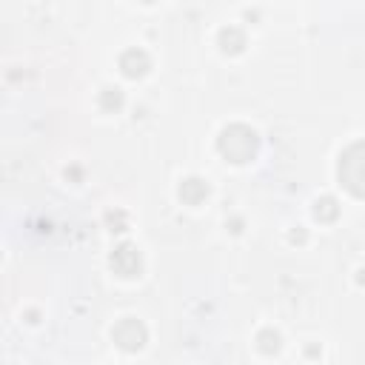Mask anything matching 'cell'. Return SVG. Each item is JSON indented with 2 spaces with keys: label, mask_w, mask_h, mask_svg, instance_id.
<instances>
[{
  "label": "cell",
  "mask_w": 365,
  "mask_h": 365,
  "mask_svg": "<svg viewBox=\"0 0 365 365\" xmlns=\"http://www.w3.org/2000/svg\"><path fill=\"white\" fill-rule=\"evenodd\" d=\"M108 262H111L114 274H120V277H125V279H131V277H137V274L143 271V257H140L137 245H131V242H120V245L111 251Z\"/></svg>",
  "instance_id": "277c9868"
},
{
  "label": "cell",
  "mask_w": 365,
  "mask_h": 365,
  "mask_svg": "<svg viewBox=\"0 0 365 365\" xmlns=\"http://www.w3.org/2000/svg\"><path fill=\"white\" fill-rule=\"evenodd\" d=\"M217 151L228 163H237V165L251 163L257 157V151H259V134L251 125H245V123H231V125H225L220 131Z\"/></svg>",
  "instance_id": "6da1fadb"
},
{
  "label": "cell",
  "mask_w": 365,
  "mask_h": 365,
  "mask_svg": "<svg viewBox=\"0 0 365 365\" xmlns=\"http://www.w3.org/2000/svg\"><path fill=\"white\" fill-rule=\"evenodd\" d=\"M314 217H317L319 222H334V220L339 217V202H336L331 194L319 197V200L314 202Z\"/></svg>",
  "instance_id": "ba28073f"
},
{
  "label": "cell",
  "mask_w": 365,
  "mask_h": 365,
  "mask_svg": "<svg viewBox=\"0 0 365 365\" xmlns=\"http://www.w3.org/2000/svg\"><path fill=\"white\" fill-rule=\"evenodd\" d=\"M356 282H359V285H365V268H359V271H356Z\"/></svg>",
  "instance_id": "7c38bea8"
},
{
  "label": "cell",
  "mask_w": 365,
  "mask_h": 365,
  "mask_svg": "<svg viewBox=\"0 0 365 365\" xmlns=\"http://www.w3.org/2000/svg\"><path fill=\"white\" fill-rule=\"evenodd\" d=\"M208 182L202 180V177H185L182 182H180V188H177V197L185 202V205H200L205 197H208Z\"/></svg>",
  "instance_id": "8992f818"
},
{
  "label": "cell",
  "mask_w": 365,
  "mask_h": 365,
  "mask_svg": "<svg viewBox=\"0 0 365 365\" xmlns=\"http://www.w3.org/2000/svg\"><path fill=\"white\" fill-rule=\"evenodd\" d=\"M336 177L345 185V191H351L354 197H365V140L351 143L339 154Z\"/></svg>",
  "instance_id": "7a4b0ae2"
},
{
  "label": "cell",
  "mask_w": 365,
  "mask_h": 365,
  "mask_svg": "<svg viewBox=\"0 0 365 365\" xmlns=\"http://www.w3.org/2000/svg\"><path fill=\"white\" fill-rule=\"evenodd\" d=\"M148 68H151V57H148L143 48H125V51L120 54V71H123L125 77L137 80V77H143Z\"/></svg>",
  "instance_id": "5b68a950"
},
{
  "label": "cell",
  "mask_w": 365,
  "mask_h": 365,
  "mask_svg": "<svg viewBox=\"0 0 365 365\" xmlns=\"http://www.w3.org/2000/svg\"><path fill=\"white\" fill-rule=\"evenodd\" d=\"M217 40H220V48H222L225 54H240V51L245 48V34H242V29H237V26L220 29Z\"/></svg>",
  "instance_id": "52a82bcc"
},
{
  "label": "cell",
  "mask_w": 365,
  "mask_h": 365,
  "mask_svg": "<svg viewBox=\"0 0 365 365\" xmlns=\"http://www.w3.org/2000/svg\"><path fill=\"white\" fill-rule=\"evenodd\" d=\"M106 222L111 225V231H125L128 228V217L123 211H108L106 214Z\"/></svg>",
  "instance_id": "8fae6325"
},
{
  "label": "cell",
  "mask_w": 365,
  "mask_h": 365,
  "mask_svg": "<svg viewBox=\"0 0 365 365\" xmlns=\"http://www.w3.org/2000/svg\"><path fill=\"white\" fill-rule=\"evenodd\" d=\"M279 334L274 331V328H262L259 334H257V348L262 351V354H277L279 351Z\"/></svg>",
  "instance_id": "9c48e42d"
},
{
  "label": "cell",
  "mask_w": 365,
  "mask_h": 365,
  "mask_svg": "<svg viewBox=\"0 0 365 365\" xmlns=\"http://www.w3.org/2000/svg\"><path fill=\"white\" fill-rule=\"evenodd\" d=\"M111 339H114V345H117V348H123V351L134 354V351H140V348L145 345V339H148V331H145V325H143L140 319H134V317H125V319H120V322L114 325V331H111Z\"/></svg>",
  "instance_id": "3957f363"
},
{
  "label": "cell",
  "mask_w": 365,
  "mask_h": 365,
  "mask_svg": "<svg viewBox=\"0 0 365 365\" xmlns=\"http://www.w3.org/2000/svg\"><path fill=\"white\" fill-rule=\"evenodd\" d=\"M100 106H103L106 111H117V108L123 106V91H120L117 86H114V88H111V86L103 88V91H100Z\"/></svg>",
  "instance_id": "30bf717a"
}]
</instances>
